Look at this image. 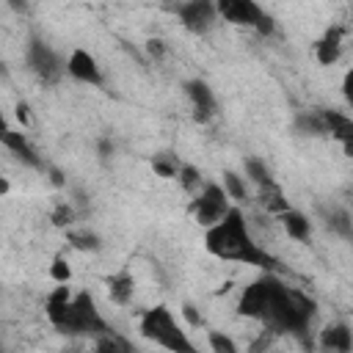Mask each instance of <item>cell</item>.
<instances>
[{
    "label": "cell",
    "instance_id": "cell-14",
    "mask_svg": "<svg viewBox=\"0 0 353 353\" xmlns=\"http://www.w3.org/2000/svg\"><path fill=\"white\" fill-rule=\"evenodd\" d=\"M342 47H345V28L339 25H331L314 44V58L323 63V66H331L339 61L342 55Z\"/></svg>",
    "mask_w": 353,
    "mask_h": 353
},
{
    "label": "cell",
    "instance_id": "cell-6",
    "mask_svg": "<svg viewBox=\"0 0 353 353\" xmlns=\"http://www.w3.org/2000/svg\"><path fill=\"white\" fill-rule=\"evenodd\" d=\"M229 210H232V201L226 199L221 182H204L201 190H199V193L193 196V201H190V212H193L196 223H201L204 229L215 226Z\"/></svg>",
    "mask_w": 353,
    "mask_h": 353
},
{
    "label": "cell",
    "instance_id": "cell-22",
    "mask_svg": "<svg viewBox=\"0 0 353 353\" xmlns=\"http://www.w3.org/2000/svg\"><path fill=\"white\" fill-rule=\"evenodd\" d=\"M323 215H325V223L336 232V234H342L345 240L350 237V232H353V223H350V212L345 210V207H331V210H323Z\"/></svg>",
    "mask_w": 353,
    "mask_h": 353
},
{
    "label": "cell",
    "instance_id": "cell-32",
    "mask_svg": "<svg viewBox=\"0 0 353 353\" xmlns=\"http://www.w3.org/2000/svg\"><path fill=\"white\" fill-rule=\"evenodd\" d=\"M8 130H11V127H8V121H6V116H3V110H0V138H3Z\"/></svg>",
    "mask_w": 353,
    "mask_h": 353
},
{
    "label": "cell",
    "instance_id": "cell-29",
    "mask_svg": "<svg viewBox=\"0 0 353 353\" xmlns=\"http://www.w3.org/2000/svg\"><path fill=\"white\" fill-rule=\"evenodd\" d=\"M146 52H149L154 61H160V58L168 52V47H165L163 39H149V41H146Z\"/></svg>",
    "mask_w": 353,
    "mask_h": 353
},
{
    "label": "cell",
    "instance_id": "cell-16",
    "mask_svg": "<svg viewBox=\"0 0 353 353\" xmlns=\"http://www.w3.org/2000/svg\"><path fill=\"white\" fill-rule=\"evenodd\" d=\"M276 218H279L281 229H284L292 240H298V243H306V240H309V234H312V221H309L301 210L287 207V210H284V212H279Z\"/></svg>",
    "mask_w": 353,
    "mask_h": 353
},
{
    "label": "cell",
    "instance_id": "cell-7",
    "mask_svg": "<svg viewBox=\"0 0 353 353\" xmlns=\"http://www.w3.org/2000/svg\"><path fill=\"white\" fill-rule=\"evenodd\" d=\"M273 273H265L259 279H254L248 287H243L240 301H237V312L248 320H265L268 314V303H270V292H273Z\"/></svg>",
    "mask_w": 353,
    "mask_h": 353
},
{
    "label": "cell",
    "instance_id": "cell-30",
    "mask_svg": "<svg viewBox=\"0 0 353 353\" xmlns=\"http://www.w3.org/2000/svg\"><path fill=\"white\" fill-rule=\"evenodd\" d=\"M182 312H185V317H188V320H190L193 325H201V317H199V314L193 312V306H182Z\"/></svg>",
    "mask_w": 353,
    "mask_h": 353
},
{
    "label": "cell",
    "instance_id": "cell-28",
    "mask_svg": "<svg viewBox=\"0 0 353 353\" xmlns=\"http://www.w3.org/2000/svg\"><path fill=\"white\" fill-rule=\"evenodd\" d=\"M50 279H52L55 284H69V281H72V268H69V262H66L63 256H55V259H52V265H50Z\"/></svg>",
    "mask_w": 353,
    "mask_h": 353
},
{
    "label": "cell",
    "instance_id": "cell-8",
    "mask_svg": "<svg viewBox=\"0 0 353 353\" xmlns=\"http://www.w3.org/2000/svg\"><path fill=\"white\" fill-rule=\"evenodd\" d=\"M25 58H28L30 72H33L41 83H58V80H61V74H63V61L58 58V52H55L47 41L30 39Z\"/></svg>",
    "mask_w": 353,
    "mask_h": 353
},
{
    "label": "cell",
    "instance_id": "cell-13",
    "mask_svg": "<svg viewBox=\"0 0 353 353\" xmlns=\"http://www.w3.org/2000/svg\"><path fill=\"white\" fill-rule=\"evenodd\" d=\"M323 121H325V135L336 138L345 149V154H353V119L342 110H323Z\"/></svg>",
    "mask_w": 353,
    "mask_h": 353
},
{
    "label": "cell",
    "instance_id": "cell-18",
    "mask_svg": "<svg viewBox=\"0 0 353 353\" xmlns=\"http://www.w3.org/2000/svg\"><path fill=\"white\" fill-rule=\"evenodd\" d=\"M243 171H245V179H251L256 188H268V185H276V179H273V171H270V165L262 160V157H245V163H243Z\"/></svg>",
    "mask_w": 353,
    "mask_h": 353
},
{
    "label": "cell",
    "instance_id": "cell-17",
    "mask_svg": "<svg viewBox=\"0 0 353 353\" xmlns=\"http://www.w3.org/2000/svg\"><path fill=\"white\" fill-rule=\"evenodd\" d=\"M105 284H108V298H110L113 303H119V306H127V303L132 301V295H135V279H132V273H127V270L110 273V276L105 279Z\"/></svg>",
    "mask_w": 353,
    "mask_h": 353
},
{
    "label": "cell",
    "instance_id": "cell-2",
    "mask_svg": "<svg viewBox=\"0 0 353 353\" xmlns=\"http://www.w3.org/2000/svg\"><path fill=\"white\" fill-rule=\"evenodd\" d=\"M314 301L295 290L287 287L279 276L273 281V292H270V303H268V314L262 323H268V328L273 334H292V336H303L309 331V323L314 317Z\"/></svg>",
    "mask_w": 353,
    "mask_h": 353
},
{
    "label": "cell",
    "instance_id": "cell-20",
    "mask_svg": "<svg viewBox=\"0 0 353 353\" xmlns=\"http://www.w3.org/2000/svg\"><path fill=\"white\" fill-rule=\"evenodd\" d=\"M221 188H223V193H226V199H229V201H248L245 179H243L237 171H223Z\"/></svg>",
    "mask_w": 353,
    "mask_h": 353
},
{
    "label": "cell",
    "instance_id": "cell-25",
    "mask_svg": "<svg viewBox=\"0 0 353 353\" xmlns=\"http://www.w3.org/2000/svg\"><path fill=\"white\" fill-rule=\"evenodd\" d=\"M207 345H210V350L212 353H240V347H237V342L226 334V331H207Z\"/></svg>",
    "mask_w": 353,
    "mask_h": 353
},
{
    "label": "cell",
    "instance_id": "cell-26",
    "mask_svg": "<svg viewBox=\"0 0 353 353\" xmlns=\"http://www.w3.org/2000/svg\"><path fill=\"white\" fill-rule=\"evenodd\" d=\"M66 237H69V243H72L74 248H80V251H99V248H102V240H99L94 232H88V229L69 232Z\"/></svg>",
    "mask_w": 353,
    "mask_h": 353
},
{
    "label": "cell",
    "instance_id": "cell-31",
    "mask_svg": "<svg viewBox=\"0 0 353 353\" xmlns=\"http://www.w3.org/2000/svg\"><path fill=\"white\" fill-rule=\"evenodd\" d=\"M8 190H11V182H8L6 176H0V196H6Z\"/></svg>",
    "mask_w": 353,
    "mask_h": 353
},
{
    "label": "cell",
    "instance_id": "cell-23",
    "mask_svg": "<svg viewBox=\"0 0 353 353\" xmlns=\"http://www.w3.org/2000/svg\"><path fill=\"white\" fill-rule=\"evenodd\" d=\"M259 201H262V207H265L268 212H273V215H279V212H284V210L290 207L279 185H268V188H259Z\"/></svg>",
    "mask_w": 353,
    "mask_h": 353
},
{
    "label": "cell",
    "instance_id": "cell-24",
    "mask_svg": "<svg viewBox=\"0 0 353 353\" xmlns=\"http://www.w3.org/2000/svg\"><path fill=\"white\" fill-rule=\"evenodd\" d=\"M176 182L182 185V190H188V193H199L201 190V185H204V179H201V171L196 168V165H190V163H182V168H179V174H176Z\"/></svg>",
    "mask_w": 353,
    "mask_h": 353
},
{
    "label": "cell",
    "instance_id": "cell-21",
    "mask_svg": "<svg viewBox=\"0 0 353 353\" xmlns=\"http://www.w3.org/2000/svg\"><path fill=\"white\" fill-rule=\"evenodd\" d=\"M152 168H154V174L163 176V179H176L182 163H179V157H176L174 152H160V154L152 157Z\"/></svg>",
    "mask_w": 353,
    "mask_h": 353
},
{
    "label": "cell",
    "instance_id": "cell-10",
    "mask_svg": "<svg viewBox=\"0 0 353 353\" xmlns=\"http://www.w3.org/2000/svg\"><path fill=\"white\" fill-rule=\"evenodd\" d=\"M63 72H66L72 80L83 83V85H102V80H105L99 61H97L88 50H83V47H74V50L69 52V58L63 61Z\"/></svg>",
    "mask_w": 353,
    "mask_h": 353
},
{
    "label": "cell",
    "instance_id": "cell-1",
    "mask_svg": "<svg viewBox=\"0 0 353 353\" xmlns=\"http://www.w3.org/2000/svg\"><path fill=\"white\" fill-rule=\"evenodd\" d=\"M204 248L212 256L226 259V262H243V265H254L262 270L276 268V259L256 243L248 221L243 218L237 207H232L215 226L204 229Z\"/></svg>",
    "mask_w": 353,
    "mask_h": 353
},
{
    "label": "cell",
    "instance_id": "cell-15",
    "mask_svg": "<svg viewBox=\"0 0 353 353\" xmlns=\"http://www.w3.org/2000/svg\"><path fill=\"white\" fill-rule=\"evenodd\" d=\"M0 143H3L14 157H19L25 165H30V168H44V163H41L39 152L33 149V143L28 141V135H25V132H19V130H8V132L0 138Z\"/></svg>",
    "mask_w": 353,
    "mask_h": 353
},
{
    "label": "cell",
    "instance_id": "cell-3",
    "mask_svg": "<svg viewBox=\"0 0 353 353\" xmlns=\"http://www.w3.org/2000/svg\"><path fill=\"white\" fill-rule=\"evenodd\" d=\"M138 331H141L143 339H149L152 345H157V347H163L168 353H199L196 345L190 342L188 331L176 323L174 312L168 306H163V303L149 306V309L141 312Z\"/></svg>",
    "mask_w": 353,
    "mask_h": 353
},
{
    "label": "cell",
    "instance_id": "cell-5",
    "mask_svg": "<svg viewBox=\"0 0 353 353\" xmlns=\"http://www.w3.org/2000/svg\"><path fill=\"white\" fill-rule=\"evenodd\" d=\"M215 11H218V19H226L237 28H251L259 36H270L276 30L273 17L254 0H221L215 3Z\"/></svg>",
    "mask_w": 353,
    "mask_h": 353
},
{
    "label": "cell",
    "instance_id": "cell-4",
    "mask_svg": "<svg viewBox=\"0 0 353 353\" xmlns=\"http://www.w3.org/2000/svg\"><path fill=\"white\" fill-rule=\"evenodd\" d=\"M113 328L105 323V317L99 314L97 303H94V295L88 290H80L72 295V309H69V317L61 328V334L66 336H102V334H110Z\"/></svg>",
    "mask_w": 353,
    "mask_h": 353
},
{
    "label": "cell",
    "instance_id": "cell-19",
    "mask_svg": "<svg viewBox=\"0 0 353 353\" xmlns=\"http://www.w3.org/2000/svg\"><path fill=\"white\" fill-rule=\"evenodd\" d=\"M295 130L301 135H312V138H323L325 135V121H323V110H301L295 116Z\"/></svg>",
    "mask_w": 353,
    "mask_h": 353
},
{
    "label": "cell",
    "instance_id": "cell-11",
    "mask_svg": "<svg viewBox=\"0 0 353 353\" xmlns=\"http://www.w3.org/2000/svg\"><path fill=\"white\" fill-rule=\"evenodd\" d=\"M185 94H188V99L193 105V119L199 124H207V121H212L218 116V99H215V91L210 88V83H204L199 77L188 80L185 83Z\"/></svg>",
    "mask_w": 353,
    "mask_h": 353
},
{
    "label": "cell",
    "instance_id": "cell-33",
    "mask_svg": "<svg viewBox=\"0 0 353 353\" xmlns=\"http://www.w3.org/2000/svg\"><path fill=\"white\" fill-rule=\"evenodd\" d=\"M0 353H3V350H0Z\"/></svg>",
    "mask_w": 353,
    "mask_h": 353
},
{
    "label": "cell",
    "instance_id": "cell-27",
    "mask_svg": "<svg viewBox=\"0 0 353 353\" xmlns=\"http://www.w3.org/2000/svg\"><path fill=\"white\" fill-rule=\"evenodd\" d=\"M50 218H52V223H55L58 229H69V226L74 223V218H77V210H74L72 201H58Z\"/></svg>",
    "mask_w": 353,
    "mask_h": 353
},
{
    "label": "cell",
    "instance_id": "cell-9",
    "mask_svg": "<svg viewBox=\"0 0 353 353\" xmlns=\"http://www.w3.org/2000/svg\"><path fill=\"white\" fill-rule=\"evenodd\" d=\"M176 17L179 22L190 30V33H210L215 25H218V11H215V3L210 0H188V3H179L176 6Z\"/></svg>",
    "mask_w": 353,
    "mask_h": 353
},
{
    "label": "cell",
    "instance_id": "cell-12",
    "mask_svg": "<svg viewBox=\"0 0 353 353\" xmlns=\"http://www.w3.org/2000/svg\"><path fill=\"white\" fill-rule=\"evenodd\" d=\"M317 347L323 353H350L353 350V331L347 323H328L317 336Z\"/></svg>",
    "mask_w": 353,
    "mask_h": 353
}]
</instances>
